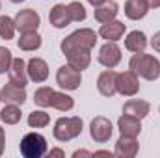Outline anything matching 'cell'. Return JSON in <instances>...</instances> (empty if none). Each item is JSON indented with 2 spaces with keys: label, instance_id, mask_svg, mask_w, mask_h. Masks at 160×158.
Here are the masks:
<instances>
[{
  "label": "cell",
  "instance_id": "6da1fadb",
  "mask_svg": "<svg viewBox=\"0 0 160 158\" xmlns=\"http://www.w3.org/2000/svg\"><path fill=\"white\" fill-rule=\"evenodd\" d=\"M130 71H134L138 77H142L143 80H157L160 77V62L151 56V54H143V52H136L130 62H128Z\"/></svg>",
  "mask_w": 160,
  "mask_h": 158
},
{
  "label": "cell",
  "instance_id": "7a4b0ae2",
  "mask_svg": "<svg viewBox=\"0 0 160 158\" xmlns=\"http://www.w3.org/2000/svg\"><path fill=\"white\" fill-rule=\"evenodd\" d=\"M97 43V34L91 30V28H80V30H75L73 34H69L65 39L62 41L60 48L63 54L75 50V48H88L91 50Z\"/></svg>",
  "mask_w": 160,
  "mask_h": 158
},
{
  "label": "cell",
  "instance_id": "3957f363",
  "mask_svg": "<svg viewBox=\"0 0 160 158\" xmlns=\"http://www.w3.org/2000/svg\"><path fill=\"white\" fill-rule=\"evenodd\" d=\"M82 128H84V123L77 116L75 117H60L54 123L52 134L58 141H71L82 134Z\"/></svg>",
  "mask_w": 160,
  "mask_h": 158
},
{
  "label": "cell",
  "instance_id": "277c9868",
  "mask_svg": "<svg viewBox=\"0 0 160 158\" xmlns=\"http://www.w3.org/2000/svg\"><path fill=\"white\" fill-rule=\"evenodd\" d=\"M21 155L24 158H41L47 153V140L38 132H28L21 140Z\"/></svg>",
  "mask_w": 160,
  "mask_h": 158
},
{
  "label": "cell",
  "instance_id": "5b68a950",
  "mask_svg": "<svg viewBox=\"0 0 160 158\" xmlns=\"http://www.w3.org/2000/svg\"><path fill=\"white\" fill-rule=\"evenodd\" d=\"M56 82H58V86H60L62 89H65V91H75V89H78L80 84H82V75H80L78 69H75V67H71V65L67 63V65H62V67L58 69V73H56Z\"/></svg>",
  "mask_w": 160,
  "mask_h": 158
},
{
  "label": "cell",
  "instance_id": "8992f818",
  "mask_svg": "<svg viewBox=\"0 0 160 158\" xmlns=\"http://www.w3.org/2000/svg\"><path fill=\"white\" fill-rule=\"evenodd\" d=\"M112 132H114L112 121L102 116H97L89 125V136L95 143H106L112 138Z\"/></svg>",
  "mask_w": 160,
  "mask_h": 158
},
{
  "label": "cell",
  "instance_id": "52a82bcc",
  "mask_svg": "<svg viewBox=\"0 0 160 158\" xmlns=\"http://www.w3.org/2000/svg\"><path fill=\"white\" fill-rule=\"evenodd\" d=\"M39 24H41V17L36 9H21L15 15V26L21 34L38 32Z\"/></svg>",
  "mask_w": 160,
  "mask_h": 158
},
{
  "label": "cell",
  "instance_id": "ba28073f",
  "mask_svg": "<svg viewBox=\"0 0 160 158\" xmlns=\"http://www.w3.org/2000/svg\"><path fill=\"white\" fill-rule=\"evenodd\" d=\"M116 86H118V93L123 97H134L138 91H140V80L138 75L134 71H123L118 73V78H116Z\"/></svg>",
  "mask_w": 160,
  "mask_h": 158
},
{
  "label": "cell",
  "instance_id": "9c48e42d",
  "mask_svg": "<svg viewBox=\"0 0 160 158\" xmlns=\"http://www.w3.org/2000/svg\"><path fill=\"white\" fill-rule=\"evenodd\" d=\"M99 63L104 65L106 69H114L118 63L121 62V48L118 47L116 41H108L101 47L99 50V56H97Z\"/></svg>",
  "mask_w": 160,
  "mask_h": 158
},
{
  "label": "cell",
  "instance_id": "30bf717a",
  "mask_svg": "<svg viewBox=\"0 0 160 158\" xmlns=\"http://www.w3.org/2000/svg\"><path fill=\"white\" fill-rule=\"evenodd\" d=\"M2 101L6 104H22L26 101V87L15 82H8L2 87Z\"/></svg>",
  "mask_w": 160,
  "mask_h": 158
},
{
  "label": "cell",
  "instance_id": "8fae6325",
  "mask_svg": "<svg viewBox=\"0 0 160 158\" xmlns=\"http://www.w3.org/2000/svg\"><path fill=\"white\" fill-rule=\"evenodd\" d=\"M116 78H118V73L108 69L104 73L99 75L97 78V89L102 97H114L118 93V86H116Z\"/></svg>",
  "mask_w": 160,
  "mask_h": 158
},
{
  "label": "cell",
  "instance_id": "7c38bea8",
  "mask_svg": "<svg viewBox=\"0 0 160 158\" xmlns=\"http://www.w3.org/2000/svg\"><path fill=\"white\" fill-rule=\"evenodd\" d=\"M8 77H9V82H15V84L26 87V84H28V80H30L28 69H26V62H24L22 58H13L9 69H8Z\"/></svg>",
  "mask_w": 160,
  "mask_h": 158
},
{
  "label": "cell",
  "instance_id": "4fadbf2b",
  "mask_svg": "<svg viewBox=\"0 0 160 158\" xmlns=\"http://www.w3.org/2000/svg\"><path fill=\"white\" fill-rule=\"evenodd\" d=\"M138 141H136V138L134 136H123L121 134V138L118 140V143H116V151H114V155L118 158H134L138 155Z\"/></svg>",
  "mask_w": 160,
  "mask_h": 158
},
{
  "label": "cell",
  "instance_id": "5bb4252c",
  "mask_svg": "<svg viewBox=\"0 0 160 158\" xmlns=\"http://www.w3.org/2000/svg\"><path fill=\"white\" fill-rule=\"evenodd\" d=\"M26 69H28V77L32 82L41 84L48 78V65L43 58H32L28 63H26Z\"/></svg>",
  "mask_w": 160,
  "mask_h": 158
},
{
  "label": "cell",
  "instance_id": "9a60e30c",
  "mask_svg": "<svg viewBox=\"0 0 160 158\" xmlns=\"http://www.w3.org/2000/svg\"><path fill=\"white\" fill-rule=\"evenodd\" d=\"M48 22L54 28H65V26H69L73 22L71 15H69V7L65 4H56L50 9V13H48Z\"/></svg>",
  "mask_w": 160,
  "mask_h": 158
},
{
  "label": "cell",
  "instance_id": "2e32d148",
  "mask_svg": "<svg viewBox=\"0 0 160 158\" xmlns=\"http://www.w3.org/2000/svg\"><path fill=\"white\" fill-rule=\"evenodd\" d=\"M118 128L123 136H138L142 132V119L134 117V116H128V114H123L118 119Z\"/></svg>",
  "mask_w": 160,
  "mask_h": 158
},
{
  "label": "cell",
  "instance_id": "e0dca14e",
  "mask_svg": "<svg viewBox=\"0 0 160 158\" xmlns=\"http://www.w3.org/2000/svg\"><path fill=\"white\" fill-rule=\"evenodd\" d=\"M65 56H67V63H69L71 67L78 69L80 73H82L84 69H88L89 63H91V54H89L88 48H75V50L67 52Z\"/></svg>",
  "mask_w": 160,
  "mask_h": 158
},
{
  "label": "cell",
  "instance_id": "ac0fdd59",
  "mask_svg": "<svg viewBox=\"0 0 160 158\" xmlns=\"http://www.w3.org/2000/svg\"><path fill=\"white\" fill-rule=\"evenodd\" d=\"M99 36L106 41H119L125 36V24L121 21H110V22H104L101 28H99Z\"/></svg>",
  "mask_w": 160,
  "mask_h": 158
},
{
  "label": "cell",
  "instance_id": "d6986e66",
  "mask_svg": "<svg viewBox=\"0 0 160 158\" xmlns=\"http://www.w3.org/2000/svg\"><path fill=\"white\" fill-rule=\"evenodd\" d=\"M118 13H119V6H118V2H114V0H106L104 4H101V6L95 7V13H93V15H95V21H99L101 24H104V22L114 21Z\"/></svg>",
  "mask_w": 160,
  "mask_h": 158
},
{
  "label": "cell",
  "instance_id": "ffe728a7",
  "mask_svg": "<svg viewBox=\"0 0 160 158\" xmlns=\"http://www.w3.org/2000/svg\"><path fill=\"white\" fill-rule=\"evenodd\" d=\"M151 112V104L147 101H140V99H130L123 104V114H128V116H134L138 119H143L149 116Z\"/></svg>",
  "mask_w": 160,
  "mask_h": 158
},
{
  "label": "cell",
  "instance_id": "44dd1931",
  "mask_svg": "<svg viewBox=\"0 0 160 158\" xmlns=\"http://www.w3.org/2000/svg\"><path fill=\"white\" fill-rule=\"evenodd\" d=\"M149 4L145 0H127L125 2V15L130 21H140L147 15Z\"/></svg>",
  "mask_w": 160,
  "mask_h": 158
},
{
  "label": "cell",
  "instance_id": "7402d4cb",
  "mask_svg": "<svg viewBox=\"0 0 160 158\" xmlns=\"http://www.w3.org/2000/svg\"><path fill=\"white\" fill-rule=\"evenodd\" d=\"M147 47V36L142 30H132L127 37H125V48L130 52H143Z\"/></svg>",
  "mask_w": 160,
  "mask_h": 158
},
{
  "label": "cell",
  "instance_id": "603a6c76",
  "mask_svg": "<svg viewBox=\"0 0 160 158\" xmlns=\"http://www.w3.org/2000/svg\"><path fill=\"white\" fill-rule=\"evenodd\" d=\"M73 106H75V101L67 93H62V91H54L52 93V97H50V108H56L60 112H69V110H73Z\"/></svg>",
  "mask_w": 160,
  "mask_h": 158
},
{
  "label": "cell",
  "instance_id": "cb8c5ba5",
  "mask_svg": "<svg viewBox=\"0 0 160 158\" xmlns=\"http://www.w3.org/2000/svg\"><path fill=\"white\" fill-rule=\"evenodd\" d=\"M19 48L24 50V52H32V50H38L41 47V36L38 32H28V34H22L21 39L17 41Z\"/></svg>",
  "mask_w": 160,
  "mask_h": 158
},
{
  "label": "cell",
  "instance_id": "d4e9b609",
  "mask_svg": "<svg viewBox=\"0 0 160 158\" xmlns=\"http://www.w3.org/2000/svg\"><path fill=\"white\" fill-rule=\"evenodd\" d=\"M21 117H22V114H21L19 104H6L0 110V121L6 125H17L21 121Z\"/></svg>",
  "mask_w": 160,
  "mask_h": 158
},
{
  "label": "cell",
  "instance_id": "484cf974",
  "mask_svg": "<svg viewBox=\"0 0 160 158\" xmlns=\"http://www.w3.org/2000/svg\"><path fill=\"white\" fill-rule=\"evenodd\" d=\"M15 30H17L15 19H11V17H8V15H2V17H0V37L6 39V41L13 39Z\"/></svg>",
  "mask_w": 160,
  "mask_h": 158
},
{
  "label": "cell",
  "instance_id": "4316f807",
  "mask_svg": "<svg viewBox=\"0 0 160 158\" xmlns=\"http://www.w3.org/2000/svg\"><path fill=\"white\" fill-rule=\"evenodd\" d=\"M54 89L48 87V86H43V87H38L36 93H34V102L41 106V108H48L50 106V97H52Z\"/></svg>",
  "mask_w": 160,
  "mask_h": 158
},
{
  "label": "cell",
  "instance_id": "83f0119b",
  "mask_svg": "<svg viewBox=\"0 0 160 158\" xmlns=\"http://www.w3.org/2000/svg\"><path fill=\"white\" fill-rule=\"evenodd\" d=\"M48 123H50V116L43 110H36L28 116V125L32 128H45Z\"/></svg>",
  "mask_w": 160,
  "mask_h": 158
},
{
  "label": "cell",
  "instance_id": "f1b7e54d",
  "mask_svg": "<svg viewBox=\"0 0 160 158\" xmlns=\"http://www.w3.org/2000/svg\"><path fill=\"white\" fill-rule=\"evenodd\" d=\"M67 7H69V15H71V21H73V22H82V21H86L88 13H86L84 4H80V2L75 0V2L67 4Z\"/></svg>",
  "mask_w": 160,
  "mask_h": 158
},
{
  "label": "cell",
  "instance_id": "f546056e",
  "mask_svg": "<svg viewBox=\"0 0 160 158\" xmlns=\"http://www.w3.org/2000/svg\"><path fill=\"white\" fill-rule=\"evenodd\" d=\"M13 62V56H11V50L6 48V47H0V75L8 73L9 65Z\"/></svg>",
  "mask_w": 160,
  "mask_h": 158
},
{
  "label": "cell",
  "instance_id": "4dcf8cb0",
  "mask_svg": "<svg viewBox=\"0 0 160 158\" xmlns=\"http://www.w3.org/2000/svg\"><path fill=\"white\" fill-rule=\"evenodd\" d=\"M151 47H153L157 52H160V32H155V36L151 37Z\"/></svg>",
  "mask_w": 160,
  "mask_h": 158
},
{
  "label": "cell",
  "instance_id": "1f68e13d",
  "mask_svg": "<svg viewBox=\"0 0 160 158\" xmlns=\"http://www.w3.org/2000/svg\"><path fill=\"white\" fill-rule=\"evenodd\" d=\"M54 156L63 158V156H65V153H63L62 149H50V151H48V158H54Z\"/></svg>",
  "mask_w": 160,
  "mask_h": 158
},
{
  "label": "cell",
  "instance_id": "d6a6232c",
  "mask_svg": "<svg viewBox=\"0 0 160 158\" xmlns=\"http://www.w3.org/2000/svg\"><path fill=\"white\" fill-rule=\"evenodd\" d=\"M4 143H6V132H4V128L0 126V156H2V153H4Z\"/></svg>",
  "mask_w": 160,
  "mask_h": 158
},
{
  "label": "cell",
  "instance_id": "836d02e7",
  "mask_svg": "<svg viewBox=\"0 0 160 158\" xmlns=\"http://www.w3.org/2000/svg\"><path fill=\"white\" fill-rule=\"evenodd\" d=\"M149 4V7H160V0H145Z\"/></svg>",
  "mask_w": 160,
  "mask_h": 158
},
{
  "label": "cell",
  "instance_id": "e575fe53",
  "mask_svg": "<svg viewBox=\"0 0 160 158\" xmlns=\"http://www.w3.org/2000/svg\"><path fill=\"white\" fill-rule=\"evenodd\" d=\"M89 155H91V153H88V151H77V153H75L73 156L78 158V156H89Z\"/></svg>",
  "mask_w": 160,
  "mask_h": 158
},
{
  "label": "cell",
  "instance_id": "d590c367",
  "mask_svg": "<svg viewBox=\"0 0 160 158\" xmlns=\"http://www.w3.org/2000/svg\"><path fill=\"white\" fill-rule=\"evenodd\" d=\"M95 156H112V153L110 151H97Z\"/></svg>",
  "mask_w": 160,
  "mask_h": 158
},
{
  "label": "cell",
  "instance_id": "8d00e7d4",
  "mask_svg": "<svg viewBox=\"0 0 160 158\" xmlns=\"http://www.w3.org/2000/svg\"><path fill=\"white\" fill-rule=\"evenodd\" d=\"M88 2H89V4H91L93 7H97V6H101V4H104L106 0H88Z\"/></svg>",
  "mask_w": 160,
  "mask_h": 158
},
{
  "label": "cell",
  "instance_id": "74e56055",
  "mask_svg": "<svg viewBox=\"0 0 160 158\" xmlns=\"http://www.w3.org/2000/svg\"><path fill=\"white\" fill-rule=\"evenodd\" d=\"M13 4H21V2H24V0H11Z\"/></svg>",
  "mask_w": 160,
  "mask_h": 158
},
{
  "label": "cell",
  "instance_id": "f35d334b",
  "mask_svg": "<svg viewBox=\"0 0 160 158\" xmlns=\"http://www.w3.org/2000/svg\"><path fill=\"white\" fill-rule=\"evenodd\" d=\"M0 101H2V91H0Z\"/></svg>",
  "mask_w": 160,
  "mask_h": 158
},
{
  "label": "cell",
  "instance_id": "ab89813d",
  "mask_svg": "<svg viewBox=\"0 0 160 158\" xmlns=\"http://www.w3.org/2000/svg\"><path fill=\"white\" fill-rule=\"evenodd\" d=\"M0 9H2V4H0Z\"/></svg>",
  "mask_w": 160,
  "mask_h": 158
}]
</instances>
